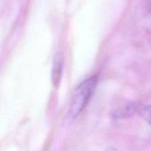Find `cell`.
<instances>
[{
  "instance_id": "obj_1",
  "label": "cell",
  "mask_w": 151,
  "mask_h": 151,
  "mask_svg": "<svg viewBox=\"0 0 151 151\" xmlns=\"http://www.w3.org/2000/svg\"><path fill=\"white\" fill-rule=\"evenodd\" d=\"M97 77L92 76L85 80L75 88L71 100L70 114L72 116H78L83 111L96 89Z\"/></svg>"
},
{
  "instance_id": "obj_2",
  "label": "cell",
  "mask_w": 151,
  "mask_h": 151,
  "mask_svg": "<svg viewBox=\"0 0 151 151\" xmlns=\"http://www.w3.org/2000/svg\"><path fill=\"white\" fill-rule=\"evenodd\" d=\"M139 106L134 103H128L126 104H122L119 107L114 109L112 111V116L115 118L128 117L134 114L136 111L138 112Z\"/></svg>"
},
{
  "instance_id": "obj_3",
  "label": "cell",
  "mask_w": 151,
  "mask_h": 151,
  "mask_svg": "<svg viewBox=\"0 0 151 151\" xmlns=\"http://www.w3.org/2000/svg\"><path fill=\"white\" fill-rule=\"evenodd\" d=\"M63 66V58L62 55L57 54L55 57L54 63L52 66V81L53 85L55 87L58 86L62 76Z\"/></svg>"
},
{
  "instance_id": "obj_4",
  "label": "cell",
  "mask_w": 151,
  "mask_h": 151,
  "mask_svg": "<svg viewBox=\"0 0 151 151\" xmlns=\"http://www.w3.org/2000/svg\"><path fill=\"white\" fill-rule=\"evenodd\" d=\"M138 113L149 125H151V106L139 108Z\"/></svg>"
},
{
  "instance_id": "obj_5",
  "label": "cell",
  "mask_w": 151,
  "mask_h": 151,
  "mask_svg": "<svg viewBox=\"0 0 151 151\" xmlns=\"http://www.w3.org/2000/svg\"><path fill=\"white\" fill-rule=\"evenodd\" d=\"M150 11H151V3H150Z\"/></svg>"
}]
</instances>
